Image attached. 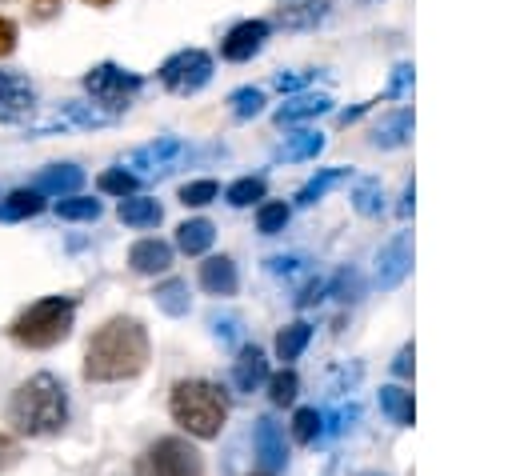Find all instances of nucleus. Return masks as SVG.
Returning a JSON list of instances; mask_svg holds the SVG:
<instances>
[{
	"instance_id": "obj_1",
	"label": "nucleus",
	"mask_w": 512,
	"mask_h": 476,
	"mask_svg": "<svg viewBox=\"0 0 512 476\" xmlns=\"http://www.w3.org/2000/svg\"><path fill=\"white\" fill-rule=\"evenodd\" d=\"M148 356H152L148 328L136 316H112L88 336L80 372L88 384H116L140 376L148 368Z\"/></svg>"
},
{
	"instance_id": "obj_2",
	"label": "nucleus",
	"mask_w": 512,
	"mask_h": 476,
	"mask_svg": "<svg viewBox=\"0 0 512 476\" xmlns=\"http://www.w3.org/2000/svg\"><path fill=\"white\" fill-rule=\"evenodd\" d=\"M16 436H60L68 424V388L52 372H36L16 384L4 408Z\"/></svg>"
},
{
	"instance_id": "obj_3",
	"label": "nucleus",
	"mask_w": 512,
	"mask_h": 476,
	"mask_svg": "<svg viewBox=\"0 0 512 476\" xmlns=\"http://www.w3.org/2000/svg\"><path fill=\"white\" fill-rule=\"evenodd\" d=\"M168 412H172V420H176L188 436L212 440V436H220V428H224V420H228V396H224L220 384L200 380V376L176 380V384H172V396H168Z\"/></svg>"
},
{
	"instance_id": "obj_4",
	"label": "nucleus",
	"mask_w": 512,
	"mask_h": 476,
	"mask_svg": "<svg viewBox=\"0 0 512 476\" xmlns=\"http://www.w3.org/2000/svg\"><path fill=\"white\" fill-rule=\"evenodd\" d=\"M72 320H76V300H72V296H40V300H32V304L8 324V336H12L20 348L48 352V348H56L60 340H68Z\"/></svg>"
},
{
	"instance_id": "obj_5",
	"label": "nucleus",
	"mask_w": 512,
	"mask_h": 476,
	"mask_svg": "<svg viewBox=\"0 0 512 476\" xmlns=\"http://www.w3.org/2000/svg\"><path fill=\"white\" fill-rule=\"evenodd\" d=\"M136 476H204V456L184 436H160L136 456Z\"/></svg>"
},
{
	"instance_id": "obj_6",
	"label": "nucleus",
	"mask_w": 512,
	"mask_h": 476,
	"mask_svg": "<svg viewBox=\"0 0 512 476\" xmlns=\"http://www.w3.org/2000/svg\"><path fill=\"white\" fill-rule=\"evenodd\" d=\"M140 88H144V76H140V72H128V68H120V64H112V60H104V64H96V68L84 72V92H88L100 108H108V112H116V116L128 108V100H132Z\"/></svg>"
},
{
	"instance_id": "obj_7",
	"label": "nucleus",
	"mask_w": 512,
	"mask_h": 476,
	"mask_svg": "<svg viewBox=\"0 0 512 476\" xmlns=\"http://www.w3.org/2000/svg\"><path fill=\"white\" fill-rule=\"evenodd\" d=\"M160 84L176 96H192L212 80V56L204 48H180L160 64Z\"/></svg>"
},
{
	"instance_id": "obj_8",
	"label": "nucleus",
	"mask_w": 512,
	"mask_h": 476,
	"mask_svg": "<svg viewBox=\"0 0 512 476\" xmlns=\"http://www.w3.org/2000/svg\"><path fill=\"white\" fill-rule=\"evenodd\" d=\"M36 112V88L24 72L0 68V124H28Z\"/></svg>"
},
{
	"instance_id": "obj_9",
	"label": "nucleus",
	"mask_w": 512,
	"mask_h": 476,
	"mask_svg": "<svg viewBox=\"0 0 512 476\" xmlns=\"http://www.w3.org/2000/svg\"><path fill=\"white\" fill-rule=\"evenodd\" d=\"M268 32H272V24H268V20H240V24H232V28L224 32V40H220V56H224V60H232V64L252 60V56L264 48Z\"/></svg>"
},
{
	"instance_id": "obj_10",
	"label": "nucleus",
	"mask_w": 512,
	"mask_h": 476,
	"mask_svg": "<svg viewBox=\"0 0 512 476\" xmlns=\"http://www.w3.org/2000/svg\"><path fill=\"white\" fill-rule=\"evenodd\" d=\"M412 272V232H396L380 252H376V284L396 288Z\"/></svg>"
},
{
	"instance_id": "obj_11",
	"label": "nucleus",
	"mask_w": 512,
	"mask_h": 476,
	"mask_svg": "<svg viewBox=\"0 0 512 476\" xmlns=\"http://www.w3.org/2000/svg\"><path fill=\"white\" fill-rule=\"evenodd\" d=\"M252 448H256V460H260V472H280L288 464V444H284V432L272 416H260L256 428H252Z\"/></svg>"
},
{
	"instance_id": "obj_12",
	"label": "nucleus",
	"mask_w": 512,
	"mask_h": 476,
	"mask_svg": "<svg viewBox=\"0 0 512 476\" xmlns=\"http://www.w3.org/2000/svg\"><path fill=\"white\" fill-rule=\"evenodd\" d=\"M184 152V144L176 140V136H160V140H152V144H144V148H136V152H128V160H124V168H132V176L140 180V176H148V172H168L172 168V160Z\"/></svg>"
},
{
	"instance_id": "obj_13",
	"label": "nucleus",
	"mask_w": 512,
	"mask_h": 476,
	"mask_svg": "<svg viewBox=\"0 0 512 476\" xmlns=\"http://www.w3.org/2000/svg\"><path fill=\"white\" fill-rule=\"evenodd\" d=\"M80 188H84V168H80V164H48V168H40L36 180H32V192H40L44 200H48V196H52V200L80 196Z\"/></svg>"
},
{
	"instance_id": "obj_14",
	"label": "nucleus",
	"mask_w": 512,
	"mask_h": 476,
	"mask_svg": "<svg viewBox=\"0 0 512 476\" xmlns=\"http://www.w3.org/2000/svg\"><path fill=\"white\" fill-rule=\"evenodd\" d=\"M128 268L140 272V276H156V272H168L172 268V244L168 240H156V236H144L128 248Z\"/></svg>"
},
{
	"instance_id": "obj_15",
	"label": "nucleus",
	"mask_w": 512,
	"mask_h": 476,
	"mask_svg": "<svg viewBox=\"0 0 512 476\" xmlns=\"http://www.w3.org/2000/svg\"><path fill=\"white\" fill-rule=\"evenodd\" d=\"M328 0H276V24L280 28H316L324 16H328Z\"/></svg>"
},
{
	"instance_id": "obj_16",
	"label": "nucleus",
	"mask_w": 512,
	"mask_h": 476,
	"mask_svg": "<svg viewBox=\"0 0 512 476\" xmlns=\"http://www.w3.org/2000/svg\"><path fill=\"white\" fill-rule=\"evenodd\" d=\"M264 380H268V356L256 344H244L236 352V360H232V384L240 392H256Z\"/></svg>"
},
{
	"instance_id": "obj_17",
	"label": "nucleus",
	"mask_w": 512,
	"mask_h": 476,
	"mask_svg": "<svg viewBox=\"0 0 512 476\" xmlns=\"http://www.w3.org/2000/svg\"><path fill=\"white\" fill-rule=\"evenodd\" d=\"M200 288L208 296H232L240 288V272H236L232 256H208L200 264Z\"/></svg>"
},
{
	"instance_id": "obj_18",
	"label": "nucleus",
	"mask_w": 512,
	"mask_h": 476,
	"mask_svg": "<svg viewBox=\"0 0 512 476\" xmlns=\"http://www.w3.org/2000/svg\"><path fill=\"white\" fill-rule=\"evenodd\" d=\"M332 108V96H324V92H296L292 100H284L280 108H276V124L284 128V124H300V120H312V116H324Z\"/></svg>"
},
{
	"instance_id": "obj_19",
	"label": "nucleus",
	"mask_w": 512,
	"mask_h": 476,
	"mask_svg": "<svg viewBox=\"0 0 512 476\" xmlns=\"http://www.w3.org/2000/svg\"><path fill=\"white\" fill-rule=\"evenodd\" d=\"M408 136H412V108H396L372 128V144L376 148H400Z\"/></svg>"
},
{
	"instance_id": "obj_20",
	"label": "nucleus",
	"mask_w": 512,
	"mask_h": 476,
	"mask_svg": "<svg viewBox=\"0 0 512 476\" xmlns=\"http://www.w3.org/2000/svg\"><path fill=\"white\" fill-rule=\"evenodd\" d=\"M116 216H120V224H128V228H156L160 216H164V208H160L152 196H124L120 208H116Z\"/></svg>"
},
{
	"instance_id": "obj_21",
	"label": "nucleus",
	"mask_w": 512,
	"mask_h": 476,
	"mask_svg": "<svg viewBox=\"0 0 512 476\" xmlns=\"http://www.w3.org/2000/svg\"><path fill=\"white\" fill-rule=\"evenodd\" d=\"M212 240H216V228H212V220H204V216L184 220V224L176 228V248H180L184 256H204V252L212 248Z\"/></svg>"
},
{
	"instance_id": "obj_22",
	"label": "nucleus",
	"mask_w": 512,
	"mask_h": 476,
	"mask_svg": "<svg viewBox=\"0 0 512 476\" xmlns=\"http://www.w3.org/2000/svg\"><path fill=\"white\" fill-rule=\"evenodd\" d=\"M44 212V196L32 192V188H16L8 196H0V220L12 224V220H28V216H40Z\"/></svg>"
},
{
	"instance_id": "obj_23",
	"label": "nucleus",
	"mask_w": 512,
	"mask_h": 476,
	"mask_svg": "<svg viewBox=\"0 0 512 476\" xmlns=\"http://www.w3.org/2000/svg\"><path fill=\"white\" fill-rule=\"evenodd\" d=\"M348 180V168H324V172H316L308 184H300V192H296V204L300 208H312L316 200H324L336 184H344Z\"/></svg>"
},
{
	"instance_id": "obj_24",
	"label": "nucleus",
	"mask_w": 512,
	"mask_h": 476,
	"mask_svg": "<svg viewBox=\"0 0 512 476\" xmlns=\"http://www.w3.org/2000/svg\"><path fill=\"white\" fill-rule=\"evenodd\" d=\"M152 300H156V308L160 312H168V316H188V284L184 280H176V276H168V280H160L156 288H152Z\"/></svg>"
},
{
	"instance_id": "obj_25",
	"label": "nucleus",
	"mask_w": 512,
	"mask_h": 476,
	"mask_svg": "<svg viewBox=\"0 0 512 476\" xmlns=\"http://www.w3.org/2000/svg\"><path fill=\"white\" fill-rule=\"evenodd\" d=\"M324 148V136L320 132H296V136H284V144L272 152V160H284V164H292V160H308V156H316Z\"/></svg>"
},
{
	"instance_id": "obj_26",
	"label": "nucleus",
	"mask_w": 512,
	"mask_h": 476,
	"mask_svg": "<svg viewBox=\"0 0 512 476\" xmlns=\"http://www.w3.org/2000/svg\"><path fill=\"white\" fill-rule=\"evenodd\" d=\"M308 340H312V324L292 320V324H284V328L276 332V356H280V360H296V356L308 348Z\"/></svg>"
},
{
	"instance_id": "obj_27",
	"label": "nucleus",
	"mask_w": 512,
	"mask_h": 476,
	"mask_svg": "<svg viewBox=\"0 0 512 476\" xmlns=\"http://www.w3.org/2000/svg\"><path fill=\"white\" fill-rule=\"evenodd\" d=\"M380 408H384V416H388L392 424H412V416H416L412 392H404L400 384H384V388H380Z\"/></svg>"
},
{
	"instance_id": "obj_28",
	"label": "nucleus",
	"mask_w": 512,
	"mask_h": 476,
	"mask_svg": "<svg viewBox=\"0 0 512 476\" xmlns=\"http://www.w3.org/2000/svg\"><path fill=\"white\" fill-rule=\"evenodd\" d=\"M264 192H268L264 176H240V180H232V184L224 188V200H228L232 208H248V204H260Z\"/></svg>"
},
{
	"instance_id": "obj_29",
	"label": "nucleus",
	"mask_w": 512,
	"mask_h": 476,
	"mask_svg": "<svg viewBox=\"0 0 512 476\" xmlns=\"http://www.w3.org/2000/svg\"><path fill=\"white\" fill-rule=\"evenodd\" d=\"M352 208L360 216H380L384 212V188H380V180H356L352 184Z\"/></svg>"
},
{
	"instance_id": "obj_30",
	"label": "nucleus",
	"mask_w": 512,
	"mask_h": 476,
	"mask_svg": "<svg viewBox=\"0 0 512 476\" xmlns=\"http://www.w3.org/2000/svg\"><path fill=\"white\" fill-rule=\"evenodd\" d=\"M100 212H104V204L92 200V196H64V200H56V216H60V220H72V224L96 220Z\"/></svg>"
},
{
	"instance_id": "obj_31",
	"label": "nucleus",
	"mask_w": 512,
	"mask_h": 476,
	"mask_svg": "<svg viewBox=\"0 0 512 476\" xmlns=\"http://www.w3.org/2000/svg\"><path fill=\"white\" fill-rule=\"evenodd\" d=\"M288 216H292V208L284 200H260V208H256V232L276 236V232H284Z\"/></svg>"
},
{
	"instance_id": "obj_32",
	"label": "nucleus",
	"mask_w": 512,
	"mask_h": 476,
	"mask_svg": "<svg viewBox=\"0 0 512 476\" xmlns=\"http://www.w3.org/2000/svg\"><path fill=\"white\" fill-rule=\"evenodd\" d=\"M328 296H336L340 304H356L364 296V276L356 268H340L332 280H328Z\"/></svg>"
},
{
	"instance_id": "obj_33",
	"label": "nucleus",
	"mask_w": 512,
	"mask_h": 476,
	"mask_svg": "<svg viewBox=\"0 0 512 476\" xmlns=\"http://www.w3.org/2000/svg\"><path fill=\"white\" fill-rule=\"evenodd\" d=\"M136 184H140V180H136L128 168H104V172L96 176V188H100L104 196H120V200H124V196H136Z\"/></svg>"
},
{
	"instance_id": "obj_34",
	"label": "nucleus",
	"mask_w": 512,
	"mask_h": 476,
	"mask_svg": "<svg viewBox=\"0 0 512 476\" xmlns=\"http://www.w3.org/2000/svg\"><path fill=\"white\" fill-rule=\"evenodd\" d=\"M228 108H232L236 120H252V116L264 112V92L252 88V84H244V88H236V92L228 96Z\"/></svg>"
},
{
	"instance_id": "obj_35",
	"label": "nucleus",
	"mask_w": 512,
	"mask_h": 476,
	"mask_svg": "<svg viewBox=\"0 0 512 476\" xmlns=\"http://www.w3.org/2000/svg\"><path fill=\"white\" fill-rule=\"evenodd\" d=\"M296 392H300V376H296L292 368H280L276 376H268V400H272L276 408L292 404V400H296Z\"/></svg>"
},
{
	"instance_id": "obj_36",
	"label": "nucleus",
	"mask_w": 512,
	"mask_h": 476,
	"mask_svg": "<svg viewBox=\"0 0 512 476\" xmlns=\"http://www.w3.org/2000/svg\"><path fill=\"white\" fill-rule=\"evenodd\" d=\"M220 196V184L216 180H188V184H180V204H188V208H204V204H212Z\"/></svg>"
},
{
	"instance_id": "obj_37",
	"label": "nucleus",
	"mask_w": 512,
	"mask_h": 476,
	"mask_svg": "<svg viewBox=\"0 0 512 476\" xmlns=\"http://www.w3.org/2000/svg\"><path fill=\"white\" fill-rule=\"evenodd\" d=\"M320 424H324V416H320L316 408H296V416H292V436H296L300 444H312V440L320 436Z\"/></svg>"
},
{
	"instance_id": "obj_38",
	"label": "nucleus",
	"mask_w": 512,
	"mask_h": 476,
	"mask_svg": "<svg viewBox=\"0 0 512 476\" xmlns=\"http://www.w3.org/2000/svg\"><path fill=\"white\" fill-rule=\"evenodd\" d=\"M20 44V24L12 16H0V60H8Z\"/></svg>"
},
{
	"instance_id": "obj_39",
	"label": "nucleus",
	"mask_w": 512,
	"mask_h": 476,
	"mask_svg": "<svg viewBox=\"0 0 512 476\" xmlns=\"http://www.w3.org/2000/svg\"><path fill=\"white\" fill-rule=\"evenodd\" d=\"M324 296H328V280H320V276H316V280H308V284L296 292V304H300V308H308V304H316V300H324Z\"/></svg>"
},
{
	"instance_id": "obj_40",
	"label": "nucleus",
	"mask_w": 512,
	"mask_h": 476,
	"mask_svg": "<svg viewBox=\"0 0 512 476\" xmlns=\"http://www.w3.org/2000/svg\"><path fill=\"white\" fill-rule=\"evenodd\" d=\"M20 464V444L8 436V432H0V472H8V468H16Z\"/></svg>"
},
{
	"instance_id": "obj_41",
	"label": "nucleus",
	"mask_w": 512,
	"mask_h": 476,
	"mask_svg": "<svg viewBox=\"0 0 512 476\" xmlns=\"http://www.w3.org/2000/svg\"><path fill=\"white\" fill-rule=\"evenodd\" d=\"M408 84H412V64H396V68H392V80H388V88H384V96H400Z\"/></svg>"
},
{
	"instance_id": "obj_42",
	"label": "nucleus",
	"mask_w": 512,
	"mask_h": 476,
	"mask_svg": "<svg viewBox=\"0 0 512 476\" xmlns=\"http://www.w3.org/2000/svg\"><path fill=\"white\" fill-rule=\"evenodd\" d=\"M300 268H304L300 256H268V272H276V276H296Z\"/></svg>"
},
{
	"instance_id": "obj_43",
	"label": "nucleus",
	"mask_w": 512,
	"mask_h": 476,
	"mask_svg": "<svg viewBox=\"0 0 512 476\" xmlns=\"http://www.w3.org/2000/svg\"><path fill=\"white\" fill-rule=\"evenodd\" d=\"M312 76H316V72H288V76L280 72V76H276V88H280V92H300Z\"/></svg>"
},
{
	"instance_id": "obj_44",
	"label": "nucleus",
	"mask_w": 512,
	"mask_h": 476,
	"mask_svg": "<svg viewBox=\"0 0 512 476\" xmlns=\"http://www.w3.org/2000/svg\"><path fill=\"white\" fill-rule=\"evenodd\" d=\"M356 416H360V408H356V404L336 408V412L328 416V432H344V428H348V420H356Z\"/></svg>"
},
{
	"instance_id": "obj_45",
	"label": "nucleus",
	"mask_w": 512,
	"mask_h": 476,
	"mask_svg": "<svg viewBox=\"0 0 512 476\" xmlns=\"http://www.w3.org/2000/svg\"><path fill=\"white\" fill-rule=\"evenodd\" d=\"M212 328H216V336H220V340H236V336H240V320H236V316L212 320Z\"/></svg>"
},
{
	"instance_id": "obj_46",
	"label": "nucleus",
	"mask_w": 512,
	"mask_h": 476,
	"mask_svg": "<svg viewBox=\"0 0 512 476\" xmlns=\"http://www.w3.org/2000/svg\"><path fill=\"white\" fill-rule=\"evenodd\" d=\"M392 372H396V376H412V344H404V348L396 352V360H392Z\"/></svg>"
},
{
	"instance_id": "obj_47",
	"label": "nucleus",
	"mask_w": 512,
	"mask_h": 476,
	"mask_svg": "<svg viewBox=\"0 0 512 476\" xmlns=\"http://www.w3.org/2000/svg\"><path fill=\"white\" fill-rule=\"evenodd\" d=\"M368 108H372V104H356V108H344V112H340V124L348 128V124H352V120H360Z\"/></svg>"
},
{
	"instance_id": "obj_48",
	"label": "nucleus",
	"mask_w": 512,
	"mask_h": 476,
	"mask_svg": "<svg viewBox=\"0 0 512 476\" xmlns=\"http://www.w3.org/2000/svg\"><path fill=\"white\" fill-rule=\"evenodd\" d=\"M412 200H416V184L404 188V204H400V216H412Z\"/></svg>"
},
{
	"instance_id": "obj_49",
	"label": "nucleus",
	"mask_w": 512,
	"mask_h": 476,
	"mask_svg": "<svg viewBox=\"0 0 512 476\" xmlns=\"http://www.w3.org/2000/svg\"><path fill=\"white\" fill-rule=\"evenodd\" d=\"M80 4H88V8H108V4H116V0H80Z\"/></svg>"
},
{
	"instance_id": "obj_50",
	"label": "nucleus",
	"mask_w": 512,
	"mask_h": 476,
	"mask_svg": "<svg viewBox=\"0 0 512 476\" xmlns=\"http://www.w3.org/2000/svg\"><path fill=\"white\" fill-rule=\"evenodd\" d=\"M36 4H60V0H36Z\"/></svg>"
},
{
	"instance_id": "obj_51",
	"label": "nucleus",
	"mask_w": 512,
	"mask_h": 476,
	"mask_svg": "<svg viewBox=\"0 0 512 476\" xmlns=\"http://www.w3.org/2000/svg\"><path fill=\"white\" fill-rule=\"evenodd\" d=\"M360 476H384V472H360Z\"/></svg>"
},
{
	"instance_id": "obj_52",
	"label": "nucleus",
	"mask_w": 512,
	"mask_h": 476,
	"mask_svg": "<svg viewBox=\"0 0 512 476\" xmlns=\"http://www.w3.org/2000/svg\"><path fill=\"white\" fill-rule=\"evenodd\" d=\"M252 476H268V472H252Z\"/></svg>"
},
{
	"instance_id": "obj_53",
	"label": "nucleus",
	"mask_w": 512,
	"mask_h": 476,
	"mask_svg": "<svg viewBox=\"0 0 512 476\" xmlns=\"http://www.w3.org/2000/svg\"><path fill=\"white\" fill-rule=\"evenodd\" d=\"M0 4H12V0H0Z\"/></svg>"
}]
</instances>
